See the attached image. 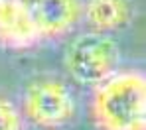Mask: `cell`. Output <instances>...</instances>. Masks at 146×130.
Instances as JSON below:
<instances>
[{
  "label": "cell",
  "instance_id": "1",
  "mask_svg": "<svg viewBox=\"0 0 146 130\" xmlns=\"http://www.w3.org/2000/svg\"><path fill=\"white\" fill-rule=\"evenodd\" d=\"M87 114L95 130H146V77L121 67L89 91Z\"/></svg>",
  "mask_w": 146,
  "mask_h": 130
},
{
  "label": "cell",
  "instance_id": "2",
  "mask_svg": "<svg viewBox=\"0 0 146 130\" xmlns=\"http://www.w3.org/2000/svg\"><path fill=\"white\" fill-rule=\"evenodd\" d=\"M16 103L26 124L40 130H65L79 116V99L73 85L57 75L30 79Z\"/></svg>",
  "mask_w": 146,
  "mask_h": 130
},
{
  "label": "cell",
  "instance_id": "3",
  "mask_svg": "<svg viewBox=\"0 0 146 130\" xmlns=\"http://www.w3.org/2000/svg\"><path fill=\"white\" fill-rule=\"evenodd\" d=\"M61 63L71 83L91 91L122 67L121 46L115 36L85 30L67 42Z\"/></svg>",
  "mask_w": 146,
  "mask_h": 130
},
{
  "label": "cell",
  "instance_id": "4",
  "mask_svg": "<svg viewBox=\"0 0 146 130\" xmlns=\"http://www.w3.org/2000/svg\"><path fill=\"white\" fill-rule=\"evenodd\" d=\"M42 40H59L81 24L83 0H22Z\"/></svg>",
  "mask_w": 146,
  "mask_h": 130
},
{
  "label": "cell",
  "instance_id": "5",
  "mask_svg": "<svg viewBox=\"0 0 146 130\" xmlns=\"http://www.w3.org/2000/svg\"><path fill=\"white\" fill-rule=\"evenodd\" d=\"M44 40L22 0H0V48L28 51Z\"/></svg>",
  "mask_w": 146,
  "mask_h": 130
},
{
  "label": "cell",
  "instance_id": "6",
  "mask_svg": "<svg viewBox=\"0 0 146 130\" xmlns=\"http://www.w3.org/2000/svg\"><path fill=\"white\" fill-rule=\"evenodd\" d=\"M134 10L130 0H83L81 24L89 32L115 36L132 22Z\"/></svg>",
  "mask_w": 146,
  "mask_h": 130
},
{
  "label": "cell",
  "instance_id": "7",
  "mask_svg": "<svg viewBox=\"0 0 146 130\" xmlns=\"http://www.w3.org/2000/svg\"><path fill=\"white\" fill-rule=\"evenodd\" d=\"M24 116L16 101L0 95V130H26Z\"/></svg>",
  "mask_w": 146,
  "mask_h": 130
}]
</instances>
